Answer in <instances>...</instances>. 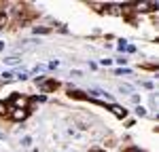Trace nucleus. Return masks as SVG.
<instances>
[{
    "label": "nucleus",
    "instance_id": "obj_15",
    "mask_svg": "<svg viewBox=\"0 0 159 152\" xmlns=\"http://www.w3.org/2000/svg\"><path fill=\"white\" fill-rule=\"evenodd\" d=\"M127 47V40H119V51H125Z\"/></svg>",
    "mask_w": 159,
    "mask_h": 152
},
{
    "label": "nucleus",
    "instance_id": "obj_4",
    "mask_svg": "<svg viewBox=\"0 0 159 152\" xmlns=\"http://www.w3.org/2000/svg\"><path fill=\"white\" fill-rule=\"evenodd\" d=\"M19 57H17V55H11V57H4V64L6 66H17V64H19Z\"/></svg>",
    "mask_w": 159,
    "mask_h": 152
},
{
    "label": "nucleus",
    "instance_id": "obj_16",
    "mask_svg": "<svg viewBox=\"0 0 159 152\" xmlns=\"http://www.w3.org/2000/svg\"><path fill=\"white\" fill-rule=\"evenodd\" d=\"M2 80H4V83H8V80H13V76L8 74V72H4V74H2Z\"/></svg>",
    "mask_w": 159,
    "mask_h": 152
},
{
    "label": "nucleus",
    "instance_id": "obj_2",
    "mask_svg": "<svg viewBox=\"0 0 159 152\" xmlns=\"http://www.w3.org/2000/svg\"><path fill=\"white\" fill-rule=\"evenodd\" d=\"M11 99H13V104H15L19 110H25V106H28V99H25V97H19L17 93H13V97H11Z\"/></svg>",
    "mask_w": 159,
    "mask_h": 152
},
{
    "label": "nucleus",
    "instance_id": "obj_22",
    "mask_svg": "<svg viewBox=\"0 0 159 152\" xmlns=\"http://www.w3.org/2000/svg\"><path fill=\"white\" fill-rule=\"evenodd\" d=\"M0 139H2V135H0Z\"/></svg>",
    "mask_w": 159,
    "mask_h": 152
},
{
    "label": "nucleus",
    "instance_id": "obj_9",
    "mask_svg": "<svg viewBox=\"0 0 159 152\" xmlns=\"http://www.w3.org/2000/svg\"><path fill=\"white\" fill-rule=\"evenodd\" d=\"M114 74H117V76H123V74H125V76H129V74H131V70H129V68H119Z\"/></svg>",
    "mask_w": 159,
    "mask_h": 152
},
{
    "label": "nucleus",
    "instance_id": "obj_23",
    "mask_svg": "<svg viewBox=\"0 0 159 152\" xmlns=\"http://www.w3.org/2000/svg\"><path fill=\"white\" fill-rule=\"evenodd\" d=\"M100 152H102V150H100Z\"/></svg>",
    "mask_w": 159,
    "mask_h": 152
},
{
    "label": "nucleus",
    "instance_id": "obj_7",
    "mask_svg": "<svg viewBox=\"0 0 159 152\" xmlns=\"http://www.w3.org/2000/svg\"><path fill=\"white\" fill-rule=\"evenodd\" d=\"M119 91H121V93H129V95H134V89H131L129 85H119Z\"/></svg>",
    "mask_w": 159,
    "mask_h": 152
},
{
    "label": "nucleus",
    "instance_id": "obj_18",
    "mask_svg": "<svg viewBox=\"0 0 159 152\" xmlns=\"http://www.w3.org/2000/svg\"><path fill=\"white\" fill-rule=\"evenodd\" d=\"M100 64H102V66H110L112 59H100Z\"/></svg>",
    "mask_w": 159,
    "mask_h": 152
},
{
    "label": "nucleus",
    "instance_id": "obj_17",
    "mask_svg": "<svg viewBox=\"0 0 159 152\" xmlns=\"http://www.w3.org/2000/svg\"><path fill=\"white\" fill-rule=\"evenodd\" d=\"M117 64H119V66L123 68V66H125V64H127V59H125V57H119V59H117Z\"/></svg>",
    "mask_w": 159,
    "mask_h": 152
},
{
    "label": "nucleus",
    "instance_id": "obj_19",
    "mask_svg": "<svg viewBox=\"0 0 159 152\" xmlns=\"http://www.w3.org/2000/svg\"><path fill=\"white\" fill-rule=\"evenodd\" d=\"M125 51H129V53H136V47H134V44H127V47H125Z\"/></svg>",
    "mask_w": 159,
    "mask_h": 152
},
{
    "label": "nucleus",
    "instance_id": "obj_14",
    "mask_svg": "<svg viewBox=\"0 0 159 152\" xmlns=\"http://www.w3.org/2000/svg\"><path fill=\"white\" fill-rule=\"evenodd\" d=\"M4 23H6V15L0 13V28H4Z\"/></svg>",
    "mask_w": 159,
    "mask_h": 152
},
{
    "label": "nucleus",
    "instance_id": "obj_10",
    "mask_svg": "<svg viewBox=\"0 0 159 152\" xmlns=\"http://www.w3.org/2000/svg\"><path fill=\"white\" fill-rule=\"evenodd\" d=\"M4 114H8V104L0 102V116H4Z\"/></svg>",
    "mask_w": 159,
    "mask_h": 152
},
{
    "label": "nucleus",
    "instance_id": "obj_3",
    "mask_svg": "<svg viewBox=\"0 0 159 152\" xmlns=\"http://www.w3.org/2000/svg\"><path fill=\"white\" fill-rule=\"evenodd\" d=\"M8 114H11V118H13V120H23L25 116H28V110H19V108H15L13 112H8Z\"/></svg>",
    "mask_w": 159,
    "mask_h": 152
},
{
    "label": "nucleus",
    "instance_id": "obj_6",
    "mask_svg": "<svg viewBox=\"0 0 159 152\" xmlns=\"http://www.w3.org/2000/svg\"><path fill=\"white\" fill-rule=\"evenodd\" d=\"M157 6H159L157 2H148V4H142V6L138 4V8H142V13H148V8H157Z\"/></svg>",
    "mask_w": 159,
    "mask_h": 152
},
{
    "label": "nucleus",
    "instance_id": "obj_13",
    "mask_svg": "<svg viewBox=\"0 0 159 152\" xmlns=\"http://www.w3.org/2000/svg\"><path fill=\"white\" fill-rule=\"evenodd\" d=\"M30 144H32V137H30V135L21 139V146H23V148H25V146H30Z\"/></svg>",
    "mask_w": 159,
    "mask_h": 152
},
{
    "label": "nucleus",
    "instance_id": "obj_21",
    "mask_svg": "<svg viewBox=\"0 0 159 152\" xmlns=\"http://www.w3.org/2000/svg\"><path fill=\"white\" fill-rule=\"evenodd\" d=\"M4 47H6V44H4L2 40H0V53H2V51H4Z\"/></svg>",
    "mask_w": 159,
    "mask_h": 152
},
{
    "label": "nucleus",
    "instance_id": "obj_5",
    "mask_svg": "<svg viewBox=\"0 0 159 152\" xmlns=\"http://www.w3.org/2000/svg\"><path fill=\"white\" fill-rule=\"evenodd\" d=\"M89 93L91 95H98V97H110L106 91H102V89H89Z\"/></svg>",
    "mask_w": 159,
    "mask_h": 152
},
{
    "label": "nucleus",
    "instance_id": "obj_1",
    "mask_svg": "<svg viewBox=\"0 0 159 152\" xmlns=\"http://www.w3.org/2000/svg\"><path fill=\"white\" fill-rule=\"evenodd\" d=\"M108 110L117 116V118H125V116H127V110L121 108V106H117V104H108Z\"/></svg>",
    "mask_w": 159,
    "mask_h": 152
},
{
    "label": "nucleus",
    "instance_id": "obj_8",
    "mask_svg": "<svg viewBox=\"0 0 159 152\" xmlns=\"http://www.w3.org/2000/svg\"><path fill=\"white\" fill-rule=\"evenodd\" d=\"M68 93H70V97H76V99H81V97H85V93H83V91H76V89H70Z\"/></svg>",
    "mask_w": 159,
    "mask_h": 152
},
{
    "label": "nucleus",
    "instance_id": "obj_20",
    "mask_svg": "<svg viewBox=\"0 0 159 152\" xmlns=\"http://www.w3.org/2000/svg\"><path fill=\"white\" fill-rule=\"evenodd\" d=\"M17 78H19V80H25V78H28V74H25V72H19V74H17Z\"/></svg>",
    "mask_w": 159,
    "mask_h": 152
},
{
    "label": "nucleus",
    "instance_id": "obj_11",
    "mask_svg": "<svg viewBox=\"0 0 159 152\" xmlns=\"http://www.w3.org/2000/svg\"><path fill=\"white\" fill-rule=\"evenodd\" d=\"M51 28H34V34H49Z\"/></svg>",
    "mask_w": 159,
    "mask_h": 152
},
{
    "label": "nucleus",
    "instance_id": "obj_12",
    "mask_svg": "<svg viewBox=\"0 0 159 152\" xmlns=\"http://www.w3.org/2000/svg\"><path fill=\"white\" fill-rule=\"evenodd\" d=\"M136 114L138 116H146V110L142 108V106H136Z\"/></svg>",
    "mask_w": 159,
    "mask_h": 152
}]
</instances>
